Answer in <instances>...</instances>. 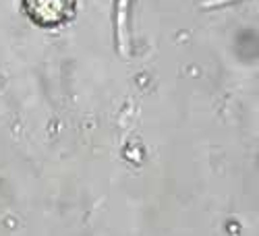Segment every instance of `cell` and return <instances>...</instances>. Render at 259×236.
Masks as SVG:
<instances>
[{"label": "cell", "instance_id": "cell-1", "mask_svg": "<svg viewBox=\"0 0 259 236\" xmlns=\"http://www.w3.org/2000/svg\"><path fill=\"white\" fill-rule=\"evenodd\" d=\"M27 17L39 27H58L75 15V0H23Z\"/></svg>", "mask_w": 259, "mask_h": 236}]
</instances>
